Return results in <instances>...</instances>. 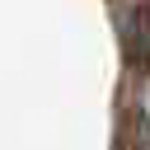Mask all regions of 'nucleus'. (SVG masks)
Returning a JSON list of instances; mask_svg holds the SVG:
<instances>
[{
	"label": "nucleus",
	"mask_w": 150,
	"mask_h": 150,
	"mask_svg": "<svg viewBox=\"0 0 150 150\" xmlns=\"http://www.w3.org/2000/svg\"><path fill=\"white\" fill-rule=\"evenodd\" d=\"M127 56H131V66L150 70V0H141L127 14Z\"/></svg>",
	"instance_id": "obj_1"
}]
</instances>
